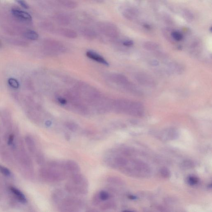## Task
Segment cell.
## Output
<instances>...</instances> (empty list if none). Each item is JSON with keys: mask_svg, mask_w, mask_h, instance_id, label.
Masks as SVG:
<instances>
[{"mask_svg": "<svg viewBox=\"0 0 212 212\" xmlns=\"http://www.w3.org/2000/svg\"><path fill=\"white\" fill-rule=\"evenodd\" d=\"M43 177L50 182H60L66 178L65 171L62 169L51 168L43 169L42 171Z\"/></svg>", "mask_w": 212, "mask_h": 212, "instance_id": "2", "label": "cell"}, {"mask_svg": "<svg viewBox=\"0 0 212 212\" xmlns=\"http://www.w3.org/2000/svg\"><path fill=\"white\" fill-rule=\"evenodd\" d=\"M64 170L69 171L72 173H78L81 171V168L79 165L72 160H68L64 163Z\"/></svg>", "mask_w": 212, "mask_h": 212, "instance_id": "7", "label": "cell"}, {"mask_svg": "<svg viewBox=\"0 0 212 212\" xmlns=\"http://www.w3.org/2000/svg\"><path fill=\"white\" fill-rule=\"evenodd\" d=\"M82 34L84 36L89 39H93L96 37V33L92 30L89 29H84L82 30Z\"/></svg>", "mask_w": 212, "mask_h": 212, "instance_id": "17", "label": "cell"}, {"mask_svg": "<svg viewBox=\"0 0 212 212\" xmlns=\"http://www.w3.org/2000/svg\"><path fill=\"white\" fill-rule=\"evenodd\" d=\"M16 1L21 6H22V7H24L25 9H28L29 8V6L28 4L26 3L23 0H16Z\"/></svg>", "mask_w": 212, "mask_h": 212, "instance_id": "30", "label": "cell"}, {"mask_svg": "<svg viewBox=\"0 0 212 212\" xmlns=\"http://www.w3.org/2000/svg\"><path fill=\"white\" fill-rule=\"evenodd\" d=\"M150 64L153 66H157L159 65V63L156 60H152L150 62Z\"/></svg>", "mask_w": 212, "mask_h": 212, "instance_id": "35", "label": "cell"}, {"mask_svg": "<svg viewBox=\"0 0 212 212\" xmlns=\"http://www.w3.org/2000/svg\"><path fill=\"white\" fill-rule=\"evenodd\" d=\"M171 36L175 40L177 41H181L183 39L182 35L181 33L177 31L172 32L171 34Z\"/></svg>", "mask_w": 212, "mask_h": 212, "instance_id": "26", "label": "cell"}, {"mask_svg": "<svg viewBox=\"0 0 212 212\" xmlns=\"http://www.w3.org/2000/svg\"><path fill=\"white\" fill-rule=\"evenodd\" d=\"M63 6L69 9H73L77 6V3L72 0H58Z\"/></svg>", "mask_w": 212, "mask_h": 212, "instance_id": "14", "label": "cell"}, {"mask_svg": "<svg viewBox=\"0 0 212 212\" xmlns=\"http://www.w3.org/2000/svg\"><path fill=\"white\" fill-rule=\"evenodd\" d=\"M9 85L12 87L18 88L19 87V83L15 79H10L8 81Z\"/></svg>", "mask_w": 212, "mask_h": 212, "instance_id": "28", "label": "cell"}, {"mask_svg": "<svg viewBox=\"0 0 212 212\" xmlns=\"http://www.w3.org/2000/svg\"><path fill=\"white\" fill-rule=\"evenodd\" d=\"M114 79L116 82L121 84L127 86L129 84V81L124 75L120 74H116L114 75Z\"/></svg>", "mask_w": 212, "mask_h": 212, "instance_id": "13", "label": "cell"}, {"mask_svg": "<svg viewBox=\"0 0 212 212\" xmlns=\"http://www.w3.org/2000/svg\"><path fill=\"white\" fill-rule=\"evenodd\" d=\"M66 126L69 130L72 132H75L78 129V125L73 122H67L66 123Z\"/></svg>", "mask_w": 212, "mask_h": 212, "instance_id": "22", "label": "cell"}, {"mask_svg": "<svg viewBox=\"0 0 212 212\" xmlns=\"http://www.w3.org/2000/svg\"><path fill=\"white\" fill-rule=\"evenodd\" d=\"M13 139H14V136L13 135H11L9 137V140H8V144H11L13 142Z\"/></svg>", "mask_w": 212, "mask_h": 212, "instance_id": "36", "label": "cell"}, {"mask_svg": "<svg viewBox=\"0 0 212 212\" xmlns=\"http://www.w3.org/2000/svg\"><path fill=\"white\" fill-rule=\"evenodd\" d=\"M25 37L32 40H36L39 37L38 35L36 32L33 30H28L24 33Z\"/></svg>", "mask_w": 212, "mask_h": 212, "instance_id": "19", "label": "cell"}, {"mask_svg": "<svg viewBox=\"0 0 212 212\" xmlns=\"http://www.w3.org/2000/svg\"><path fill=\"white\" fill-rule=\"evenodd\" d=\"M86 55L88 58L92 59V60L96 61V62H99L100 64L105 65V66H109V63L104 59L103 57L101 56L99 54L96 53L95 52L92 51H88L86 53Z\"/></svg>", "mask_w": 212, "mask_h": 212, "instance_id": "8", "label": "cell"}, {"mask_svg": "<svg viewBox=\"0 0 212 212\" xmlns=\"http://www.w3.org/2000/svg\"><path fill=\"white\" fill-rule=\"evenodd\" d=\"M137 14V11L133 9H128L124 11L123 15L124 17L128 20H132L136 16Z\"/></svg>", "mask_w": 212, "mask_h": 212, "instance_id": "15", "label": "cell"}, {"mask_svg": "<svg viewBox=\"0 0 212 212\" xmlns=\"http://www.w3.org/2000/svg\"><path fill=\"white\" fill-rule=\"evenodd\" d=\"M65 190L70 194L77 195H85L88 193L87 188L69 182L65 185Z\"/></svg>", "mask_w": 212, "mask_h": 212, "instance_id": "3", "label": "cell"}, {"mask_svg": "<svg viewBox=\"0 0 212 212\" xmlns=\"http://www.w3.org/2000/svg\"><path fill=\"white\" fill-rule=\"evenodd\" d=\"M60 33L62 35L69 38H75L77 37V34L75 31L69 29H61Z\"/></svg>", "mask_w": 212, "mask_h": 212, "instance_id": "12", "label": "cell"}, {"mask_svg": "<svg viewBox=\"0 0 212 212\" xmlns=\"http://www.w3.org/2000/svg\"><path fill=\"white\" fill-rule=\"evenodd\" d=\"M100 197L102 201L107 200L110 197V195L108 192L104 191H102L99 192Z\"/></svg>", "mask_w": 212, "mask_h": 212, "instance_id": "25", "label": "cell"}, {"mask_svg": "<svg viewBox=\"0 0 212 212\" xmlns=\"http://www.w3.org/2000/svg\"><path fill=\"white\" fill-rule=\"evenodd\" d=\"M99 28L101 32L107 36L116 37L118 34L117 28L112 24L101 23L99 25Z\"/></svg>", "mask_w": 212, "mask_h": 212, "instance_id": "4", "label": "cell"}, {"mask_svg": "<svg viewBox=\"0 0 212 212\" xmlns=\"http://www.w3.org/2000/svg\"><path fill=\"white\" fill-rule=\"evenodd\" d=\"M115 162L117 164L120 166L125 165L127 163L126 160L122 157H117L115 159Z\"/></svg>", "mask_w": 212, "mask_h": 212, "instance_id": "27", "label": "cell"}, {"mask_svg": "<svg viewBox=\"0 0 212 212\" xmlns=\"http://www.w3.org/2000/svg\"><path fill=\"white\" fill-rule=\"evenodd\" d=\"M198 180L195 177H190L188 179V182L191 185H194L198 183Z\"/></svg>", "mask_w": 212, "mask_h": 212, "instance_id": "31", "label": "cell"}, {"mask_svg": "<svg viewBox=\"0 0 212 212\" xmlns=\"http://www.w3.org/2000/svg\"><path fill=\"white\" fill-rule=\"evenodd\" d=\"M12 13L14 16L20 19L26 21L32 20V17L27 12L17 9H13L12 10Z\"/></svg>", "mask_w": 212, "mask_h": 212, "instance_id": "9", "label": "cell"}, {"mask_svg": "<svg viewBox=\"0 0 212 212\" xmlns=\"http://www.w3.org/2000/svg\"><path fill=\"white\" fill-rule=\"evenodd\" d=\"M10 190H11V192L14 194L20 200L21 202L23 203L26 202V199L25 198V196L21 192L19 191L16 188H14V187H11Z\"/></svg>", "mask_w": 212, "mask_h": 212, "instance_id": "16", "label": "cell"}, {"mask_svg": "<svg viewBox=\"0 0 212 212\" xmlns=\"http://www.w3.org/2000/svg\"><path fill=\"white\" fill-rule=\"evenodd\" d=\"M161 173H162V175H163V176H164L165 177H169V171H168L167 169H162Z\"/></svg>", "mask_w": 212, "mask_h": 212, "instance_id": "33", "label": "cell"}, {"mask_svg": "<svg viewBox=\"0 0 212 212\" xmlns=\"http://www.w3.org/2000/svg\"><path fill=\"white\" fill-rule=\"evenodd\" d=\"M64 197V192L60 189H56L52 194V199L54 202L56 203H58L60 201H62Z\"/></svg>", "mask_w": 212, "mask_h": 212, "instance_id": "10", "label": "cell"}, {"mask_svg": "<svg viewBox=\"0 0 212 212\" xmlns=\"http://www.w3.org/2000/svg\"><path fill=\"white\" fill-rule=\"evenodd\" d=\"M96 1H97V2H98L101 3L104 0H96Z\"/></svg>", "mask_w": 212, "mask_h": 212, "instance_id": "39", "label": "cell"}, {"mask_svg": "<svg viewBox=\"0 0 212 212\" xmlns=\"http://www.w3.org/2000/svg\"><path fill=\"white\" fill-rule=\"evenodd\" d=\"M130 198H131V199H135V197L133 196H130L129 197Z\"/></svg>", "mask_w": 212, "mask_h": 212, "instance_id": "38", "label": "cell"}, {"mask_svg": "<svg viewBox=\"0 0 212 212\" xmlns=\"http://www.w3.org/2000/svg\"><path fill=\"white\" fill-rule=\"evenodd\" d=\"M101 201V199L100 197L99 192H97L93 196L92 198V203L95 206H97L100 205Z\"/></svg>", "mask_w": 212, "mask_h": 212, "instance_id": "23", "label": "cell"}, {"mask_svg": "<svg viewBox=\"0 0 212 212\" xmlns=\"http://www.w3.org/2000/svg\"><path fill=\"white\" fill-rule=\"evenodd\" d=\"M0 172L5 176H9L10 175V171L7 168L0 165Z\"/></svg>", "mask_w": 212, "mask_h": 212, "instance_id": "29", "label": "cell"}, {"mask_svg": "<svg viewBox=\"0 0 212 212\" xmlns=\"http://www.w3.org/2000/svg\"><path fill=\"white\" fill-rule=\"evenodd\" d=\"M55 19L56 22L60 25H67L70 23L69 19L64 14H57L55 16Z\"/></svg>", "mask_w": 212, "mask_h": 212, "instance_id": "11", "label": "cell"}, {"mask_svg": "<svg viewBox=\"0 0 212 212\" xmlns=\"http://www.w3.org/2000/svg\"><path fill=\"white\" fill-rule=\"evenodd\" d=\"M137 82L145 86L154 87L156 85L155 81L150 75L144 73H138L135 75Z\"/></svg>", "mask_w": 212, "mask_h": 212, "instance_id": "5", "label": "cell"}, {"mask_svg": "<svg viewBox=\"0 0 212 212\" xmlns=\"http://www.w3.org/2000/svg\"><path fill=\"white\" fill-rule=\"evenodd\" d=\"M133 41L131 40H127V41H124L123 42V45L127 47H130V46H132L133 45Z\"/></svg>", "mask_w": 212, "mask_h": 212, "instance_id": "32", "label": "cell"}, {"mask_svg": "<svg viewBox=\"0 0 212 212\" xmlns=\"http://www.w3.org/2000/svg\"><path fill=\"white\" fill-rule=\"evenodd\" d=\"M107 182L109 183L113 184H119L122 183L120 179L114 177H109L107 179Z\"/></svg>", "mask_w": 212, "mask_h": 212, "instance_id": "24", "label": "cell"}, {"mask_svg": "<svg viewBox=\"0 0 212 212\" xmlns=\"http://www.w3.org/2000/svg\"><path fill=\"white\" fill-rule=\"evenodd\" d=\"M71 182L74 184L81 186L87 188L88 186V182L86 178L82 175L78 173H72L70 177Z\"/></svg>", "mask_w": 212, "mask_h": 212, "instance_id": "6", "label": "cell"}, {"mask_svg": "<svg viewBox=\"0 0 212 212\" xmlns=\"http://www.w3.org/2000/svg\"><path fill=\"white\" fill-rule=\"evenodd\" d=\"M115 206V205L114 203V202H112V201H111V202L109 201V202L103 203L101 205L100 207V209L102 211H106V210L114 209Z\"/></svg>", "mask_w": 212, "mask_h": 212, "instance_id": "21", "label": "cell"}, {"mask_svg": "<svg viewBox=\"0 0 212 212\" xmlns=\"http://www.w3.org/2000/svg\"><path fill=\"white\" fill-rule=\"evenodd\" d=\"M65 137L66 140H69L70 139V136L68 134H65Z\"/></svg>", "mask_w": 212, "mask_h": 212, "instance_id": "37", "label": "cell"}, {"mask_svg": "<svg viewBox=\"0 0 212 212\" xmlns=\"http://www.w3.org/2000/svg\"><path fill=\"white\" fill-rule=\"evenodd\" d=\"M169 68L171 70V71L175 72V73H179L182 72L183 70V68L179 64L176 63H171L169 65Z\"/></svg>", "mask_w": 212, "mask_h": 212, "instance_id": "20", "label": "cell"}, {"mask_svg": "<svg viewBox=\"0 0 212 212\" xmlns=\"http://www.w3.org/2000/svg\"><path fill=\"white\" fill-rule=\"evenodd\" d=\"M144 47L150 51L156 50L159 48V46L156 43L151 41H148L144 45Z\"/></svg>", "mask_w": 212, "mask_h": 212, "instance_id": "18", "label": "cell"}, {"mask_svg": "<svg viewBox=\"0 0 212 212\" xmlns=\"http://www.w3.org/2000/svg\"><path fill=\"white\" fill-rule=\"evenodd\" d=\"M62 202L60 209L61 211L63 212L78 211V208L82 207L83 205V201L81 200L71 197L63 199Z\"/></svg>", "mask_w": 212, "mask_h": 212, "instance_id": "1", "label": "cell"}, {"mask_svg": "<svg viewBox=\"0 0 212 212\" xmlns=\"http://www.w3.org/2000/svg\"><path fill=\"white\" fill-rule=\"evenodd\" d=\"M58 100L61 104H63V105H64L67 103L66 100L63 98H58Z\"/></svg>", "mask_w": 212, "mask_h": 212, "instance_id": "34", "label": "cell"}]
</instances>
